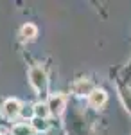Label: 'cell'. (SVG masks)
<instances>
[{
  "instance_id": "9",
  "label": "cell",
  "mask_w": 131,
  "mask_h": 135,
  "mask_svg": "<svg viewBox=\"0 0 131 135\" xmlns=\"http://www.w3.org/2000/svg\"><path fill=\"white\" fill-rule=\"evenodd\" d=\"M32 128H34V132H45L49 124H47V121L45 119H40V117H34V121H32Z\"/></svg>"
},
{
  "instance_id": "4",
  "label": "cell",
  "mask_w": 131,
  "mask_h": 135,
  "mask_svg": "<svg viewBox=\"0 0 131 135\" xmlns=\"http://www.w3.org/2000/svg\"><path fill=\"white\" fill-rule=\"evenodd\" d=\"M2 112H4V115H6L7 119H14V117L20 115V112H22L20 101H18V99H7V101L4 103Z\"/></svg>"
},
{
  "instance_id": "8",
  "label": "cell",
  "mask_w": 131,
  "mask_h": 135,
  "mask_svg": "<svg viewBox=\"0 0 131 135\" xmlns=\"http://www.w3.org/2000/svg\"><path fill=\"white\" fill-rule=\"evenodd\" d=\"M49 114H51V112H49L47 103H36V104H34V117L47 119V115H49Z\"/></svg>"
},
{
  "instance_id": "6",
  "label": "cell",
  "mask_w": 131,
  "mask_h": 135,
  "mask_svg": "<svg viewBox=\"0 0 131 135\" xmlns=\"http://www.w3.org/2000/svg\"><path fill=\"white\" fill-rule=\"evenodd\" d=\"M36 34H38V27L34 23H25L22 27V38L23 40H34Z\"/></svg>"
},
{
  "instance_id": "7",
  "label": "cell",
  "mask_w": 131,
  "mask_h": 135,
  "mask_svg": "<svg viewBox=\"0 0 131 135\" xmlns=\"http://www.w3.org/2000/svg\"><path fill=\"white\" fill-rule=\"evenodd\" d=\"M11 135H34V128L31 124H14Z\"/></svg>"
},
{
  "instance_id": "2",
  "label": "cell",
  "mask_w": 131,
  "mask_h": 135,
  "mask_svg": "<svg viewBox=\"0 0 131 135\" xmlns=\"http://www.w3.org/2000/svg\"><path fill=\"white\" fill-rule=\"evenodd\" d=\"M65 103H67V99H65L63 94H54V95H51V97H49V103H47L51 115H61L63 114Z\"/></svg>"
},
{
  "instance_id": "5",
  "label": "cell",
  "mask_w": 131,
  "mask_h": 135,
  "mask_svg": "<svg viewBox=\"0 0 131 135\" xmlns=\"http://www.w3.org/2000/svg\"><path fill=\"white\" fill-rule=\"evenodd\" d=\"M106 99H108L106 92H104V90H99V88H95V90L90 94V97H88V103H90V106H93V108H101L102 104L106 103Z\"/></svg>"
},
{
  "instance_id": "3",
  "label": "cell",
  "mask_w": 131,
  "mask_h": 135,
  "mask_svg": "<svg viewBox=\"0 0 131 135\" xmlns=\"http://www.w3.org/2000/svg\"><path fill=\"white\" fill-rule=\"evenodd\" d=\"M95 88H93V85H92V81H88V79H77L75 83L72 85V92L75 94V95H88L90 97V94L93 92Z\"/></svg>"
},
{
  "instance_id": "1",
  "label": "cell",
  "mask_w": 131,
  "mask_h": 135,
  "mask_svg": "<svg viewBox=\"0 0 131 135\" xmlns=\"http://www.w3.org/2000/svg\"><path fill=\"white\" fill-rule=\"evenodd\" d=\"M29 81L32 85V88L36 92H45L47 90V74L43 70L41 65H34L32 69L29 70Z\"/></svg>"
},
{
  "instance_id": "10",
  "label": "cell",
  "mask_w": 131,
  "mask_h": 135,
  "mask_svg": "<svg viewBox=\"0 0 131 135\" xmlns=\"http://www.w3.org/2000/svg\"><path fill=\"white\" fill-rule=\"evenodd\" d=\"M22 117H32L34 115V106H22V112H20Z\"/></svg>"
}]
</instances>
